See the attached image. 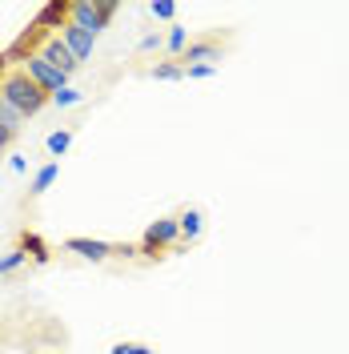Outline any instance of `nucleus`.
I'll use <instances>...</instances> for the list:
<instances>
[{
	"label": "nucleus",
	"instance_id": "4",
	"mask_svg": "<svg viewBox=\"0 0 349 354\" xmlns=\"http://www.w3.org/2000/svg\"><path fill=\"white\" fill-rule=\"evenodd\" d=\"M177 238H181V221H177V218H161V221H153V225L145 230V242H141V254H145V258H157V250L173 245Z\"/></svg>",
	"mask_w": 349,
	"mask_h": 354
},
{
	"label": "nucleus",
	"instance_id": "3",
	"mask_svg": "<svg viewBox=\"0 0 349 354\" xmlns=\"http://www.w3.org/2000/svg\"><path fill=\"white\" fill-rule=\"evenodd\" d=\"M21 65H24V73H28V77H32V81L44 88V93H48V97H57L61 88H68V73L52 68V65H48V61L41 57V53H28Z\"/></svg>",
	"mask_w": 349,
	"mask_h": 354
},
{
	"label": "nucleus",
	"instance_id": "23",
	"mask_svg": "<svg viewBox=\"0 0 349 354\" xmlns=\"http://www.w3.org/2000/svg\"><path fill=\"white\" fill-rule=\"evenodd\" d=\"M141 48H145V53H153V48H161V37H157V32H149V37H141Z\"/></svg>",
	"mask_w": 349,
	"mask_h": 354
},
{
	"label": "nucleus",
	"instance_id": "25",
	"mask_svg": "<svg viewBox=\"0 0 349 354\" xmlns=\"http://www.w3.org/2000/svg\"><path fill=\"white\" fill-rule=\"evenodd\" d=\"M4 68H8V53H0V73H4Z\"/></svg>",
	"mask_w": 349,
	"mask_h": 354
},
{
	"label": "nucleus",
	"instance_id": "1",
	"mask_svg": "<svg viewBox=\"0 0 349 354\" xmlns=\"http://www.w3.org/2000/svg\"><path fill=\"white\" fill-rule=\"evenodd\" d=\"M0 97L21 113V117H32V113H41L44 105H52V97H48V93H44V88L37 85L24 68H21V73H8V77L0 81Z\"/></svg>",
	"mask_w": 349,
	"mask_h": 354
},
{
	"label": "nucleus",
	"instance_id": "21",
	"mask_svg": "<svg viewBox=\"0 0 349 354\" xmlns=\"http://www.w3.org/2000/svg\"><path fill=\"white\" fill-rule=\"evenodd\" d=\"M217 73V65H185V77L189 81H201V77H213Z\"/></svg>",
	"mask_w": 349,
	"mask_h": 354
},
{
	"label": "nucleus",
	"instance_id": "16",
	"mask_svg": "<svg viewBox=\"0 0 349 354\" xmlns=\"http://www.w3.org/2000/svg\"><path fill=\"white\" fill-rule=\"evenodd\" d=\"M165 48H169V53H185V48H189V32H185L181 24H173L169 37H165Z\"/></svg>",
	"mask_w": 349,
	"mask_h": 354
},
{
	"label": "nucleus",
	"instance_id": "14",
	"mask_svg": "<svg viewBox=\"0 0 349 354\" xmlns=\"http://www.w3.org/2000/svg\"><path fill=\"white\" fill-rule=\"evenodd\" d=\"M81 101H85V93H81V88H61V93H57V97H52V105H57V109H72V105H81Z\"/></svg>",
	"mask_w": 349,
	"mask_h": 354
},
{
	"label": "nucleus",
	"instance_id": "15",
	"mask_svg": "<svg viewBox=\"0 0 349 354\" xmlns=\"http://www.w3.org/2000/svg\"><path fill=\"white\" fill-rule=\"evenodd\" d=\"M0 125H4V129L12 133V137H17V129H21V113L12 109V105H8L4 97H0Z\"/></svg>",
	"mask_w": 349,
	"mask_h": 354
},
{
	"label": "nucleus",
	"instance_id": "20",
	"mask_svg": "<svg viewBox=\"0 0 349 354\" xmlns=\"http://www.w3.org/2000/svg\"><path fill=\"white\" fill-rule=\"evenodd\" d=\"M109 354H157L153 346H145V342H117Z\"/></svg>",
	"mask_w": 349,
	"mask_h": 354
},
{
	"label": "nucleus",
	"instance_id": "9",
	"mask_svg": "<svg viewBox=\"0 0 349 354\" xmlns=\"http://www.w3.org/2000/svg\"><path fill=\"white\" fill-rule=\"evenodd\" d=\"M217 65L221 61V48H217V41H193L189 48H185V65Z\"/></svg>",
	"mask_w": 349,
	"mask_h": 354
},
{
	"label": "nucleus",
	"instance_id": "10",
	"mask_svg": "<svg viewBox=\"0 0 349 354\" xmlns=\"http://www.w3.org/2000/svg\"><path fill=\"white\" fill-rule=\"evenodd\" d=\"M177 221H181V238H185V242H197L201 230H205V214H201V209H185Z\"/></svg>",
	"mask_w": 349,
	"mask_h": 354
},
{
	"label": "nucleus",
	"instance_id": "13",
	"mask_svg": "<svg viewBox=\"0 0 349 354\" xmlns=\"http://www.w3.org/2000/svg\"><path fill=\"white\" fill-rule=\"evenodd\" d=\"M21 250H24V254H32V262H41V266L48 262V245H44L37 234H24V238H21Z\"/></svg>",
	"mask_w": 349,
	"mask_h": 354
},
{
	"label": "nucleus",
	"instance_id": "5",
	"mask_svg": "<svg viewBox=\"0 0 349 354\" xmlns=\"http://www.w3.org/2000/svg\"><path fill=\"white\" fill-rule=\"evenodd\" d=\"M65 250L77 254V258H85V262H109L112 254H117V245L101 242V238H68Z\"/></svg>",
	"mask_w": 349,
	"mask_h": 354
},
{
	"label": "nucleus",
	"instance_id": "8",
	"mask_svg": "<svg viewBox=\"0 0 349 354\" xmlns=\"http://www.w3.org/2000/svg\"><path fill=\"white\" fill-rule=\"evenodd\" d=\"M68 12H72V0H48L41 12H37V28H65L68 24Z\"/></svg>",
	"mask_w": 349,
	"mask_h": 354
},
{
	"label": "nucleus",
	"instance_id": "22",
	"mask_svg": "<svg viewBox=\"0 0 349 354\" xmlns=\"http://www.w3.org/2000/svg\"><path fill=\"white\" fill-rule=\"evenodd\" d=\"M8 169H12V174H24V169H28V161H24L21 153H12V157H8Z\"/></svg>",
	"mask_w": 349,
	"mask_h": 354
},
{
	"label": "nucleus",
	"instance_id": "17",
	"mask_svg": "<svg viewBox=\"0 0 349 354\" xmlns=\"http://www.w3.org/2000/svg\"><path fill=\"white\" fill-rule=\"evenodd\" d=\"M24 258H28V254H24L21 245H17V250H8V254L0 258V278H4V274H12V270H21Z\"/></svg>",
	"mask_w": 349,
	"mask_h": 354
},
{
	"label": "nucleus",
	"instance_id": "6",
	"mask_svg": "<svg viewBox=\"0 0 349 354\" xmlns=\"http://www.w3.org/2000/svg\"><path fill=\"white\" fill-rule=\"evenodd\" d=\"M61 41L68 44V53H72V57H77V65H81V61H88V57H92V41H97V37H92V32H85L81 24L68 21L65 28H61Z\"/></svg>",
	"mask_w": 349,
	"mask_h": 354
},
{
	"label": "nucleus",
	"instance_id": "18",
	"mask_svg": "<svg viewBox=\"0 0 349 354\" xmlns=\"http://www.w3.org/2000/svg\"><path fill=\"white\" fill-rule=\"evenodd\" d=\"M149 77H153V81H181V77H185V65H169V61H165V65H157Z\"/></svg>",
	"mask_w": 349,
	"mask_h": 354
},
{
	"label": "nucleus",
	"instance_id": "19",
	"mask_svg": "<svg viewBox=\"0 0 349 354\" xmlns=\"http://www.w3.org/2000/svg\"><path fill=\"white\" fill-rule=\"evenodd\" d=\"M149 12H153L157 21H173V17H177V4H173V0H153V4H149Z\"/></svg>",
	"mask_w": 349,
	"mask_h": 354
},
{
	"label": "nucleus",
	"instance_id": "2",
	"mask_svg": "<svg viewBox=\"0 0 349 354\" xmlns=\"http://www.w3.org/2000/svg\"><path fill=\"white\" fill-rule=\"evenodd\" d=\"M112 12H117V0H72V12H68V21L81 24L85 32H101V28H109Z\"/></svg>",
	"mask_w": 349,
	"mask_h": 354
},
{
	"label": "nucleus",
	"instance_id": "12",
	"mask_svg": "<svg viewBox=\"0 0 349 354\" xmlns=\"http://www.w3.org/2000/svg\"><path fill=\"white\" fill-rule=\"evenodd\" d=\"M48 153L52 157H65L68 153V145H72V129H57V133H48Z\"/></svg>",
	"mask_w": 349,
	"mask_h": 354
},
{
	"label": "nucleus",
	"instance_id": "24",
	"mask_svg": "<svg viewBox=\"0 0 349 354\" xmlns=\"http://www.w3.org/2000/svg\"><path fill=\"white\" fill-rule=\"evenodd\" d=\"M8 141H12V133H8V129H0V153L8 149Z\"/></svg>",
	"mask_w": 349,
	"mask_h": 354
},
{
	"label": "nucleus",
	"instance_id": "7",
	"mask_svg": "<svg viewBox=\"0 0 349 354\" xmlns=\"http://www.w3.org/2000/svg\"><path fill=\"white\" fill-rule=\"evenodd\" d=\"M41 57H44V61H48V65H52V68H61V73H72V68H77V57H72V53H68V44L61 41V32H57V37H48V41H44Z\"/></svg>",
	"mask_w": 349,
	"mask_h": 354
},
{
	"label": "nucleus",
	"instance_id": "11",
	"mask_svg": "<svg viewBox=\"0 0 349 354\" xmlns=\"http://www.w3.org/2000/svg\"><path fill=\"white\" fill-rule=\"evenodd\" d=\"M57 174H61V165H57V161L41 165V169H37V177H32V189H28V194H32V198L48 194V189H52V181H57Z\"/></svg>",
	"mask_w": 349,
	"mask_h": 354
}]
</instances>
